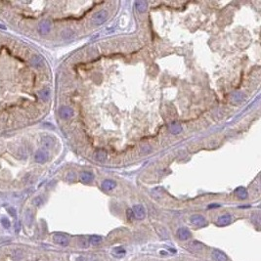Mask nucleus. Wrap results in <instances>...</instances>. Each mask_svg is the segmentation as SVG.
<instances>
[{"mask_svg": "<svg viewBox=\"0 0 261 261\" xmlns=\"http://www.w3.org/2000/svg\"><path fill=\"white\" fill-rule=\"evenodd\" d=\"M1 223H2V225L5 227V228H9V227H10V222L8 221V219L3 218V219H2V221H1Z\"/></svg>", "mask_w": 261, "mask_h": 261, "instance_id": "24", "label": "nucleus"}, {"mask_svg": "<svg viewBox=\"0 0 261 261\" xmlns=\"http://www.w3.org/2000/svg\"><path fill=\"white\" fill-rule=\"evenodd\" d=\"M108 18V12L105 10L98 11L92 18V22L94 25H102Z\"/></svg>", "mask_w": 261, "mask_h": 261, "instance_id": "1", "label": "nucleus"}, {"mask_svg": "<svg viewBox=\"0 0 261 261\" xmlns=\"http://www.w3.org/2000/svg\"><path fill=\"white\" fill-rule=\"evenodd\" d=\"M236 194L241 197V199H245V197H247V196H248V193H247V191H245L244 188H239V189H237L236 190Z\"/></svg>", "mask_w": 261, "mask_h": 261, "instance_id": "17", "label": "nucleus"}, {"mask_svg": "<svg viewBox=\"0 0 261 261\" xmlns=\"http://www.w3.org/2000/svg\"><path fill=\"white\" fill-rule=\"evenodd\" d=\"M177 237L180 239L181 241L189 240L191 238V232L187 228H180L177 231Z\"/></svg>", "mask_w": 261, "mask_h": 261, "instance_id": "7", "label": "nucleus"}, {"mask_svg": "<svg viewBox=\"0 0 261 261\" xmlns=\"http://www.w3.org/2000/svg\"><path fill=\"white\" fill-rule=\"evenodd\" d=\"M132 212H133L134 217L139 219V220L144 219L145 215H146L145 208L143 207V206H141V204H136V206H134L132 208Z\"/></svg>", "mask_w": 261, "mask_h": 261, "instance_id": "2", "label": "nucleus"}, {"mask_svg": "<svg viewBox=\"0 0 261 261\" xmlns=\"http://www.w3.org/2000/svg\"><path fill=\"white\" fill-rule=\"evenodd\" d=\"M88 242L91 245H98L102 242V238L100 236H91L88 239Z\"/></svg>", "mask_w": 261, "mask_h": 261, "instance_id": "15", "label": "nucleus"}, {"mask_svg": "<svg viewBox=\"0 0 261 261\" xmlns=\"http://www.w3.org/2000/svg\"><path fill=\"white\" fill-rule=\"evenodd\" d=\"M125 249L122 247H117L111 249V255L117 257V258H122L125 255Z\"/></svg>", "mask_w": 261, "mask_h": 261, "instance_id": "9", "label": "nucleus"}, {"mask_svg": "<svg viewBox=\"0 0 261 261\" xmlns=\"http://www.w3.org/2000/svg\"><path fill=\"white\" fill-rule=\"evenodd\" d=\"M54 242L61 245H68L70 243L69 238L63 234H57L54 236Z\"/></svg>", "mask_w": 261, "mask_h": 261, "instance_id": "6", "label": "nucleus"}, {"mask_svg": "<svg viewBox=\"0 0 261 261\" xmlns=\"http://www.w3.org/2000/svg\"><path fill=\"white\" fill-rule=\"evenodd\" d=\"M51 29V24L50 22L48 21H42L41 23L39 24V27H38V31L41 34H47L48 32L50 31Z\"/></svg>", "mask_w": 261, "mask_h": 261, "instance_id": "8", "label": "nucleus"}, {"mask_svg": "<svg viewBox=\"0 0 261 261\" xmlns=\"http://www.w3.org/2000/svg\"><path fill=\"white\" fill-rule=\"evenodd\" d=\"M93 178H94V175H93L91 172H88V171H84V172L81 174L80 176V180L84 182V183H88V182H90L93 180Z\"/></svg>", "mask_w": 261, "mask_h": 261, "instance_id": "14", "label": "nucleus"}, {"mask_svg": "<svg viewBox=\"0 0 261 261\" xmlns=\"http://www.w3.org/2000/svg\"><path fill=\"white\" fill-rule=\"evenodd\" d=\"M105 156H106V155H105V153H104V152H98V154L96 155V159L102 162V160L105 159Z\"/></svg>", "mask_w": 261, "mask_h": 261, "instance_id": "23", "label": "nucleus"}, {"mask_svg": "<svg viewBox=\"0 0 261 261\" xmlns=\"http://www.w3.org/2000/svg\"><path fill=\"white\" fill-rule=\"evenodd\" d=\"M115 186H117V183L113 180H105L102 183V188L104 190H106V191H111V190H113Z\"/></svg>", "mask_w": 261, "mask_h": 261, "instance_id": "12", "label": "nucleus"}, {"mask_svg": "<svg viewBox=\"0 0 261 261\" xmlns=\"http://www.w3.org/2000/svg\"><path fill=\"white\" fill-rule=\"evenodd\" d=\"M132 216H134V215H133L132 210H131V209H128V210H127V217H128L129 219H131V218H132Z\"/></svg>", "mask_w": 261, "mask_h": 261, "instance_id": "25", "label": "nucleus"}, {"mask_svg": "<svg viewBox=\"0 0 261 261\" xmlns=\"http://www.w3.org/2000/svg\"><path fill=\"white\" fill-rule=\"evenodd\" d=\"M171 131H172L174 134H178L181 131V127L178 124H174V125L171 126Z\"/></svg>", "mask_w": 261, "mask_h": 261, "instance_id": "22", "label": "nucleus"}, {"mask_svg": "<svg viewBox=\"0 0 261 261\" xmlns=\"http://www.w3.org/2000/svg\"><path fill=\"white\" fill-rule=\"evenodd\" d=\"M135 5H136L137 10L141 11V12H143V11L146 10V7H147L146 2H144V1H138V2H136Z\"/></svg>", "mask_w": 261, "mask_h": 261, "instance_id": "18", "label": "nucleus"}, {"mask_svg": "<svg viewBox=\"0 0 261 261\" xmlns=\"http://www.w3.org/2000/svg\"><path fill=\"white\" fill-rule=\"evenodd\" d=\"M190 245H191L190 248H191V249H193L194 251H199L203 248V245L200 243H197V242H193V243Z\"/></svg>", "mask_w": 261, "mask_h": 261, "instance_id": "16", "label": "nucleus"}, {"mask_svg": "<svg viewBox=\"0 0 261 261\" xmlns=\"http://www.w3.org/2000/svg\"><path fill=\"white\" fill-rule=\"evenodd\" d=\"M59 114L62 118L68 119L73 117V111L70 107H62L59 111Z\"/></svg>", "mask_w": 261, "mask_h": 261, "instance_id": "4", "label": "nucleus"}, {"mask_svg": "<svg viewBox=\"0 0 261 261\" xmlns=\"http://www.w3.org/2000/svg\"><path fill=\"white\" fill-rule=\"evenodd\" d=\"M42 144H43V146L45 147V148L49 149V148H52V147L54 146L55 142H54V139L52 137H50V136H45V137L42 138Z\"/></svg>", "mask_w": 261, "mask_h": 261, "instance_id": "13", "label": "nucleus"}, {"mask_svg": "<svg viewBox=\"0 0 261 261\" xmlns=\"http://www.w3.org/2000/svg\"><path fill=\"white\" fill-rule=\"evenodd\" d=\"M73 35V32L70 31V29H65V31L62 32V36L66 39L70 38Z\"/></svg>", "mask_w": 261, "mask_h": 261, "instance_id": "21", "label": "nucleus"}, {"mask_svg": "<svg viewBox=\"0 0 261 261\" xmlns=\"http://www.w3.org/2000/svg\"><path fill=\"white\" fill-rule=\"evenodd\" d=\"M212 257H213V259L215 261H227L228 260L225 253L220 251H217V249L212 251Z\"/></svg>", "mask_w": 261, "mask_h": 261, "instance_id": "10", "label": "nucleus"}, {"mask_svg": "<svg viewBox=\"0 0 261 261\" xmlns=\"http://www.w3.org/2000/svg\"><path fill=\"white\" fill-rule=\"evenodd\" d=\"M78 261H99L98 258L93 255H89V256H82L78 258Z\"/></svg>", "mask_w": 261, "mask_h": 261, "instance_id": "19", "label": "nucleus"}, {"mask_svg": "<svg viewBox=\"0 0 261 261\" xmlns=\"http://www.w3.org/2000/svg\"><path fill=\"white\" fill-rule=\"evenodd\" d=\"M191 222L197 227H204L206 225V220L203 215H193L191 216Z\"/></svg>", "mask_w": 261, "mask_h": 261, "instance_id": "3", "label": "nucleus"}, {"mask_svg": "<svg viewBox=\"0 0 261 261\" xmlns=\"http://www.w3.org/2000/svg\"><path fill=\"white\" fill-rule=\"evenodd\" d=\"M231 222V216L229 214H224L217 219V225L218 226H226L230 224Z\"/></svg>", "mask_w": 261, "mask_h": 261, "instance_id": "11", "label": "nucleus"}, {"mask_svg": "<svg viewBox=\"0 0 261 261\" xmlns=\"http://www.w3.org/2000/svg\"><path fill=\"white\" fill-rule=\"evenodd\" d=\"M34 159H35V162H38V163H44V162H46L47 159H48V154H47V152L44 151V150L37 151V153L35 154Z\"/></svg>", "mask_w": 261, "mask_h": 261, "instance_id": "5", "label": "nucleus"}, {"mask_svg": "<svg viewBox=\"0 0 261 261\" xmlns=\"http://www.w3.org/2000/svg\"><path fill=\"white\" fill-rule=\"evenodd\" d=\"M39 95H40V97H41L43 100H47L48 98H49V95H50L49 89H43V90L40 91Z\"/></svg>", "mask_w": 261, "mask_h": 261, "instance_id": "20", "label": "nucleus"}]
</instances>
